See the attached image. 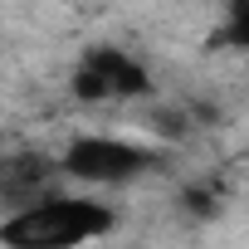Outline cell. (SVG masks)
<instances>
[{
    "instance_id": "1",
    "label": "cell",
    "mask_w": 249,
    "mask_h": 249,
    "mask_svg": "<svg viewBox=\"0 0 249 249\" xmlns=\"http://www.w3.org/2000/svg\"><path fill=\"white\" fill-rule=\"evenodd\" d=\"M112 230H117V210L107 200L83 191H59L0 220V244L5 249H88Z\"/></svg>"
},
{
    "instance_id": "2",
    "label": "cell",
    "mask_w": 249,
    "mask_h": 249,
    "mask_svg": "<svg viewBox=\"0 0 249 249\" xmlns=\"http://www.w3.org/2000/svg\"><path fill=\"white\" fill-rule=\"evenodd\" d=\"M59 161H64V176L83 181V186H132L137 176L161 166V147L112 137V132H83V137L64 142Z\"/></svg>"
},
{
    "instance_id": "3",
    "label": "cell",
    "mask_w": 249,
    "mask_h": 249,
    "mask_svg": "<svg viewBox=\"0 0 249 249\" xmlns=\"http://www.w3.org/2000/svg\"><path fill=\"white\" fill-rule=\"evenodd\" d=\"M147 93H152V73L127 49L98 44L73 69V98L78 103H127V98H147Z\"/></svg>"
},
{
    "instance_id": "4",
    "label": "cell",
    "mask_w": 249,
    "mask_h": 249,
    "mask_svg": "<svg viewBox=\"0 0 249 249\" xmlns=\"http://www.w3.org/2000/svg\"><path fill=\"white\" fill-rule=\"evenodd\" d=\"M59 181H69L59 157L10 152L5 161H0V205H5V215H15L25 205H39L44 196H59Z\"/></svg>"
},
{
    "instance_id": "5",
    "label": "cell",
    "mask_w": 249,
    "mask_h": 249,
    "mask_svg": "<svg viewBox=\"0 0 249 249\" xmlns=\"http://www.w3.org/2000/svg\"><path fill=\"white\" fill-rule=\"evenodd\" d=\"M210 44H215V49L249 54V0H225V15H220Z\"/></svg>"
}]
</instances>
